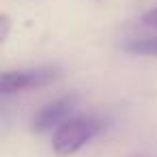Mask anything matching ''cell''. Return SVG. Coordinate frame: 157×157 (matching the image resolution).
Segmentation results:
<instances>
[{
	"label": "cell",
	"mask_w": 157,
	"mask_h": 157,
	"mask_svg": "<svg viewBox=\"0 0 157 157\" xmlns=\"http://www.w3.org/2000/svg\"><path fill=\"white\" fill-rule=\"evenodd\" d=\"M103 129V123L95 116H75L63 123L52 136V151L58 157H69L97 138Z\"/></svg>",
	"instance_id": "obj_1"
},
{
	"label": "cell",
	"mask_w": 157,
	"mask_h": 157,
	"mask_svg": "<svg viewBox=\"0 0 157 157\" xmlns=\"http://www.w3.org/2000/svg\"><path fill=\"white\" fill-rule=\"evenodd\" d=\"M63 78V69L58 65H39L17 71H5L0 75V93L2 95H15L24 90H35L50 86L52 82Z\"/></svg>",
	"instance_id": "obj_2"
},
{
	"label": "cell",
	"mask_w": 157,
	"mask_h": 157,
	"mask_svg": "<svg viewBox=\"0 0 157 157\" xmlns=\"http://www.w3.org/2000/svg\"><path fill=\"white\" fill-rule=\"evenodd\" d=\"M75 95H67V97H58L50 103H45L30 121V129L35 133H48V131H56L63 123H67L75 110Z\"/></svg>",
	"instance_id": "obj_3"
},
{
	"label": "cell",
	"mask_w": 157,
	"mask_h": 157,
	"mask_svg": "<svg viewBox=\"0 0 157 157\" xmlns=\"http://www.w3.org/2000/svg\"><path fill=\"white\" fill-rule=\"evenodd\" d=\"M121 50L133 56H157V35L144 39H129L121 45Z\"/></svg>",
	"instance_id": "obj_4"
},
{
	"label": "cell",
	"mask_w": 157,
	"mask_h": 157,
	"mask_svg": "<svg viewBox=\"0 0 157 157\" xmlns=\"http://www.w3.org/2000/svg\"><path fill=\"white\" fill-rule=\"evenodd\" d=\"M9 33H11V20L7 13H2L0 15V43H7Z\"/></svg>",
	"instance_id": "obj_5"
},
{
	"label": "cell",
	"mask_w": 157,
	"mask_h": 157,
	"mask_svg": "<svg viewBox=\"0 0 157 157\" xmlns=\"http://www.w3.org/2000/svg\"><path fill=\"white\" fill-rule=\"evenodd\" d=\"M140 22H142L144 26H148V28H157V7L144 11L142 17H140Z\"/></svg>",
	"instance_id": "obj_6"
}]
</instances>
